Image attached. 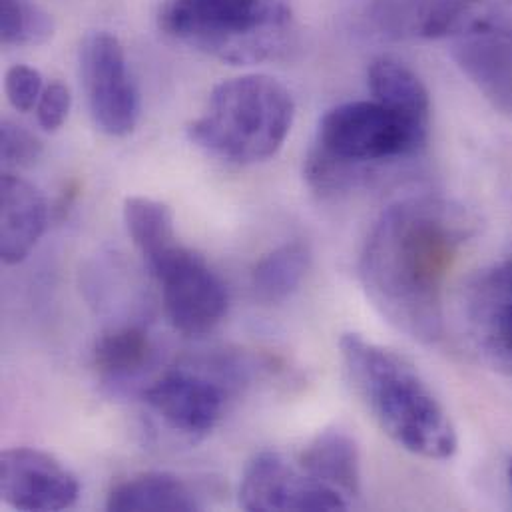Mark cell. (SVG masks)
<instances>
[{
    "mask_svg": "<svg viewBox=\"0 0 512 512\" xmlns=\"http://www.w3.org/2000/svg\"><path fill=\"white\" fill-rule=\"evenodd\" d=\"M475 232L473 214L447 198L417 196L385 208L359 256L373 307L413 341H439L447 281Z\"/></svg>",
    "mask_w": 512,
    "mask_h": 512,
    "instance_id": "1",
    "label": "cell"
},
{
    "mask_svg": "<svg viewBox=\"0 0 512 512\" xmlns=\"http://www.w3.org/2000/svg\"><path fill=\"white\" fill-rule=\"evenodd\" d=\"M339 355L355 393L391 441L423 459L455 457L453 419L411 361L359 333L339 339Z\"/></svg>",
    "mask_w": 512,
    "mask_h": 512,
    "instance_id": "2",
    "label": "cell"
},
{
    "mask_svg": "<svg viewBox=\"0 0 512 512\" xmlns=\"http://www.w3.org/2000/svg\"><path fill=\"white\" fill-rule=\"evenodd\" d=\"M429 130L431 122L377 100L333 106L319 120L303 176L321 196L349 192L375 168L417 156L429 142Z\"/></svg>",
    "mask_w": 512,
    "mask_h": 512,
    "instance_id": "3",
    "label": "cell"
},
{
    "mask_svg": "<svg viewBox=\"0 0 512 512\" xmlns=\"http://www.w3.org/2000/svg\"><path fill=\"white\" fill-rule=\"evenodd\" d=\"M158 26L166 36L230 64L281 60L297 46L291 0H168Z\"/></svg>",
    "mask_w": 512,
    "mask_h": 512,
    "instance_id": "4",
    "label": "cell"
},
{
    "mask_svg": "<svg viewBox=\"0 0 512 512\" xmlns=\"http://www.w3.org/2000/svg\"><path fill=\"white\" fill-rule=\"evenodd\" d=\"M293 120V96L279 80L246 74L214 88L206 112L190 124L188 136L216 158L257 164L281 150Z\"/></svg>",
    "mask_w": 512,
    "mask_h": 512,
    "instance_id": "5",
    "label": "cell"
},
{
    "mask_svg": "<svg viewBox=\"0 0 512 512\" xmlns=\"http://www.w3.org/2000/svg\"><path fill=\"white\" fill-rule=\"evenodd\" d=\"M363 18L393 42L512 36V0H369Z\"/></svg>",
    "mask_w": 512,
    "mask_h": 512,
    "instance_id": "6",
    "label": "cell"
},
{
    "mask_svg": "<svg viewBox=\"0 0 512 512\" xmlns=\"http://www.w3.org/2000/svg\"><path fill=\"white\" fill-rule=\"evenodd\" d=\"M80 78L94 124L108 136H130L140 120V94L114 34L100 30L82 40Z\"/></svg>",
    "mask_w": 512,
    "mask_h": 512,
    "instance_id": "7",
    "label": "cell"
},
{
    "mask_svg": "<svg viewBox=\"0 0 512 512\" xmlns=\"http://www.w3.org/2000/svg\"><path fill=\"white\" fill-rule=\"evenodd\" d=\"M152 275L162 285L166 315L176 331L200 337L224 319L228 311L226 283L190 248H178Z\"/></svg>",
    "mask_w": 512,
    "mask_h": 512,
    "instance_id": "8",
    "label": "cell"
},
{
    "mask_svg": "<svg viewBox=\"0 0 512 512\" xmlns=\"http://www.w3.org/2000/svg\"><path fill=\"white\" fill-rule=\"evenodd\" d=\"M240 507L250 512L347 511L349 501L273 451L257 453L240 483Z\"/></svg>",
    "mask_w": 512,
    "mask_h": 512,
    "instance_id": "9",
    "label": "cell"
},
{
    "mask_svg": "<svg viewBox=\"0 0 512 512\" xmlns=\"http://www.w3.org/2000/svg\"><path fill=\"white\" fill-rule=\"evenodd\" d=\"M144 401L170 431L200 439L220 425L228 405V383L222 375L178 367L146 387Z\"/></svg>",
    "mask_w": 512,
    "mask_h": 512,
    "instance_id": "10",
    "label": "cell"
},
{
    "mask_svg": "<svg viewBox=\"0 0 512 512\" xmlns=\"http://www.w3.org/2000/svg\"><path fill=\"white\" fill-rule=\"evenodd\" d=\"M0 497L16 511H66L78 503L80 483L44 451L8 449L0 455Z\"/></svg>",
    "mask_w": 512,
    "mask_h": 512,
    "instance_id": "11",
    "label": "cell"
},
{
    "mask_svg": "<svg viewBox=\"0 0 512 512\" xmlns=\"http://www.w3.org/2000/svg\"><path fill=\"white\" fill-rule=\"evenodd\" d=\"M465 317L483 357L512 377V256L471 279L465 291Z\"/></svg>",
    "mask_w": 512,
    "mask_h": 512,
    "instance_id": "12",
    "label": "cell"
},
{
    "mask_svg": "<svg viewBox=\"0 0 512 512\" xmlns=\"http://www.w3.org/2000/svg\"><path fill=\"white\" fill-rule=\"evenodd\" d=\"M48 224L42 194L26 180L4 172L0 182V257L16 265L30 256Z\"/></svg>",
    "mask_w": 512,
    "mask_h": 512,
    "instance_id": "13",
    "label": "cell"
},
{
    "mask_svg": "<svg viewBox=\"0 0 512 512\" xmlns=\"http://www.w3.org/2000/svg\"><path fill=\"white\" fill-rule=\"evenodd\" d=\"M451 56L481 96L512 118V36L455 40Z\"/></svg>",
    "mask_w": 512,
    "mask_h": 512,
    "instance_id": "14",
    "label": "cell"
},
{
    "mask_svg": "<svg viewBox=\"0 0 512 512\" xmlns=\"http://www.w3.org/2000/svg\"><path fill=\"white\" fill-rule=\"evenodd\" d=\"M299 467L347 501L361 493V453L355 439L341 429H325L299 455Z\"/></svg>",
    "mask_w": 512,
    "mask_h": 512,
    "instance_id": "15",
    "label": "cell"
},
{
    "mask_svg": "<svg viewBox=\"0 0 512 512\" xmlns=\"http://www.w3.org/2000/svg\"><path fill=\"white\" fill-rule=\"evenodd\" d=\"M106 509L112 512H192L198 499L192 489L170 473H140L112 487Z\"/></svg>",
    "mask_w": 512,
    "mask_h": 512,
    "instance_id": "16",
    "label": "cell"
},
{
    "mask_svg": "<svg viewBox=\"0 0 512 512\" xmlns=\"http://www.w3.org/2000/svg\"><path fill=\"white\" fill-rule=\"evenodd\" d=\"M124 224L130 240L144 259L150 273L178 248L174 210L158 200L132 196L124 202Z\"/></svg>",
    "mask_w": 512,
    "mask_h": 512,
    "instance_id": "17",
    "label": "cell"
},
{
    "mask_svg": "<svg viewBox=\"0 0 512 512\" xmlns=\"http://www.w3.org/2000/svg\"><path fill=\"white\" fill-rule=\"evenodd\" d=\"M367 84L373 100L431 122V94L419 74L405 62L391 56L375 58L367 68Z\"/></svg>",
    "mask_w": 512,
    "mask_h": 512,
    "instance_id": "18",
    "label": "cell"
},
{
    "mask_svg": "<svg viewBox=\"0 0 512 512\" xmlns=\"http://www.w3.org/2000/svg\"><path fill=\"white\" fill-rule=\"evenodd\" d=\"M154 353L152 337L144 327L120 325L96 341L94 367L108 381H128L152 365Z\"/></svg>",
    "mask_w": 512,
    "mask_h": 512,
    "instance_id": "19",
    "label": "cell"
},
{
    "mask_svg": "<svg viewBox=\"0 0 512 512\" xmlns=\"http://www.w3.org/2000/svg\"><path fill=\"white\" fill-rule=\"evenodd\" d=\"M311 267V252L303 242L275 248L257 261L252 269V289L261 303H281L303 283Z\"/></svg>",
    "mask_w": 512,
    "mask_h": 512,
    "instance_id": "20",
    "label": "cell"
},
{
    "mask_svg": "<svg viewBox=\"0 0 512 512\" xmlns=\"http://www.w3.org/2000/svg\"><path fill=\"white\" fill-rule=\"evenodd\" d=\"M54 30V18L36 2L0 0V38L6 46H40Z\"/></svg>",
    "mask_w": 512,
    "mask_h": 512,
    "instance_id": "21",
    "label": "cell"
},
{
    "mask_svg": "<svg viewBox=\"0 0 512 512\" xmlns=\"http://www.w3.org/2000/svg\"><path fill=\"white\" fill-rule=\"evenodd\" d=\"M0 152L2 164L8 170H22L34 166L42 156V142L24 126L2 120L0 126Z\"/></svg>",
    "mask_w": 512,
    "mask_h": 512,
    "instance_id": "22",
    "label": "cell"
},
{
    "mask_svg": "<svg viewBox=\"0 0 512 512\" xmlns=\"http://www.w3.org/2000/svg\"><path fill=\"white\" fill-rule=\"evenodd\" d=\"M4 92L10 106L18 112H32L44 92L42 74L26 64H14L6 70Z\"/></svg>",
    "mask_w": 512,
    "mask_h": 512,
    "instance_id": "23",
    "label": "cell"
},
{
    "mask_svg": "<svg viewBox=\"0 0 512 512\" xmlns=\"http://www.w3.org/2000/svg\"><path fill=\"white\" fill-rule=\"evenodd\" d=\"M72 108V96L66 84L62 82H50L36 106V120L42 130L56 132L66 122Z\"/></svg>",
    "mask_w": 512,
    "mask_h": 512,
    "instance_id": "24",
    "label": "cell"
},
{
    "mask_svg": "<svg viewBox=\"0 0 512 512\" xmlns=\"http://www.w3.org/2000/svg\"><path fill=\"white\" fill-rule=\"evenodd\" d=\"M509 479H511V487H512V461H511V469H509Z\"/></svg>",
    "mask_w": 512,
    "mask_h": 512,
    "instance_id": "25",
    "label": "cell"
}]
</instances>
